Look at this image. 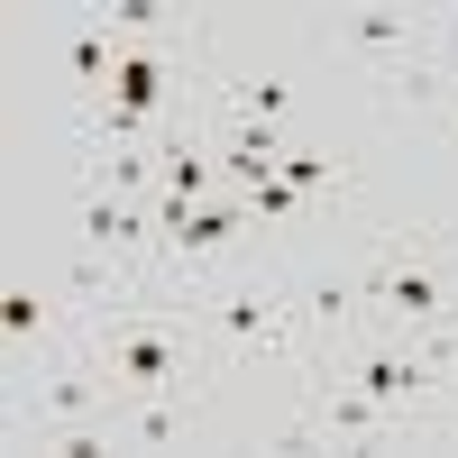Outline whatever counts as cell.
I'll use <instances>...</instances> for the list:
<instances>
[{"label": "cell", "mask_w": 458, "mask_h": 458, "mask_svg": "<svg viewBox=\"0 0 458 458\" xmlns=\"http://www.w3.org/2000/svg\"><path fill=\"white\" fill-rule=\"evenodd\" d=\"M284 183H293L302 202H339V193H349V165H330L321 147H302V138H293V157H284Z\"/></svg>", "instance_id": "8fae6325"}, {"label": "cell", "mask_w": 458, "mask_h": 458, "mask_svg": "<svg viewBox=\"0 0 458 458\" xmlns=\"http://www.w3.org/2000/svg\"><path fill=\"white\" fill-rule=\"evenodd\" d=\"M138 284H147V266H129V257H101V248H83V239H73L64 276H55V293H64V312H73V321H92V312H110V302H129Z\"/></svg>", "instance_id": "9c48e42d"}, {"label": "cell", "mask_w": 458, "mask_h": 458, "mask_svg": "<svg viewBox=\"0 0 458 458\" xmlns=\"http://www.w3.org/2000/svg\"><path fill=\"white\" fill-rule=\"evenodd\" d=\"M55 73H64L73 110L110 92V73H120V28H110V10H73V19L55 28Z\"/></svg>", "instance_id": "52a82bcc"}, {"label": "cell", "mask_w": 458, "mask_h": 458, "mask_svg": "<svg viewBox=\"0 0 458 458\" xmlns=\"http://www.w3.org/2000/svg\"><path fill=\"white\" fill-rule=\"evenodd\" d=\"M248 220H257V211H248V193H211V202L157 211V257H147V276L193 284V276H220V266H239Z\"/></svg>", "instance_id": "3957f363"}, {"label": "cell", "mask_w": 458, "mask_h": 458, "mask_svg": "<svg viewBox=\"0 0 458 458\" xmlns=\"http://www.w3.org/2000/svg\"><path fill=\"white\" fill-rule=\"evenodd\" d=\"M73 239L101 248V257L147 266V257H157V202H129V193H92V183H73Z\"/></svg>", "instance_id": "5b68a950"}, {"label": "cell", "mask_w": 458, "mask_h": 458, "mask_svg": "<svg viewBox=\"0 0 458 458\" xmlns=\"http://www.w3.org/2000/svg\"><path fill=\"white\" fill-rule=\"evenodd\" d=\"M229 110H239V120H276L284 129V110H293V83L284 73H229V83H211Z\"/></svg>", "instance_id": "30bf717a"}, {"label": "cell", "mask_w": 458, "mask_h": 458, "mask_svg": "<svg viewBox=\"0 0 458 458\" xmlns=\"http://www.w3.org/2000/svg\"><path fill=\"white\" fill-rule=\"evenodd\" d=\"M449 120H458V110H449Z\"/></svg>", "instance_id": "4fadbf2b"}, {"label": "cell", "mask_w": 458, "mask_h": 458, "mask_svg": "<svg viewBox=\"0 0 458 458\" xmlns=\"http://www.w3.org/2000/svg\"><path fill=\"white\" fill-rule=\"evenodd\" d=\"M367 284V321L376 330H403V339H440L458 330V266H440V239L422 229V239H376V257L358 266Z\"/></svg>", "instance_id": "7a4b0ae2"}, {"label": "cell", "mask_w": 458, "mask_h": 458, "mask_svg": "<svg viewBox=\"0 0 458 458\" xmlns=\"http://www.w3.org/2000/svg\"><path fill=\"white\" fill-rule=\"evenodd\" d=\"M183 302H193V330H202L211 367H239V358H293V367H312V330H302L293 293L266 276V266L193 276V284H183Z\"/></svg>", "instance_id": "6da1fadb"}, {"label": "cell", "mask_w": 458, "mask_h": 458, "mask_svg": "<svg viewBox=\"0 0 458 458\" xmlns=\"http://www.w3.org/2000/svg\"><path fill=\"white\" fill-rule=\"evenodd\" d=\"M302 412L321 422V440H431V422L376 403L358 376H339V367H302Z\"/></svg>", "instance_id": "277c9868"}, {"label": "cell", "mask_w": 458, "mask_h": 458, "mask_svg": "<svg viewBox=\"0 0 458 458\" xmlns=\"http://www.w3.org/2000/svg\"><path fill=\"white\" fill-rule=\"evenodd\" d=\"M248 211H257V220H302V193L276 174V183H257V193H248Z\"/></svg>", "instance_id": "7c38bea8"}, {"label": "cell", "mask_w": 458, "mask_h": 458, "mask_svg": "<svg viewBox=\"0 0 458 458\" xmlns=\"http://www.w3.org/2000/svg\"><path fill=\"white\" fill-rule=\"evenodd\" d=\"M211 193H229V174H220L211 138H202V110H193V120H183V129H165V147H157V211L211 202Z\"/></svg>", "instance_id": "ba28073f"}, {"label": "cell", "mask_w": 458, "mask_h": 458, "mask_svg": "<svg viewBox=\"0 0 458 458\" xmlns=\"http://www.w3.org/2000/svg\"><path fill=\"white\" fill-rule=\"evenodd\" d=\"M211 412L202 394H120L110 403V440L120 449H202Z\"/></svg>", "instance_id": "8992f818"}]
</instances>
